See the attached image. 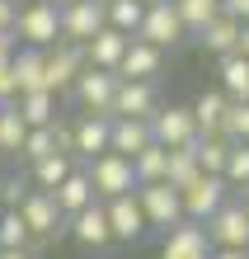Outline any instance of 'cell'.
I'll list each match as a JSON object with an SVG mask.
<instances>
[{
	"instance_id": "1",
	"label": "cell",
	"mask_w": 249,
	"mask_h": 259,
	"mask_svg": "<svg viewBox=\"0 0 249 259\" xmlns=\"http://www.w3.org/2000/svg\"><path fill=\"white\" fill-rule=\"evenodd\" d=\"M14 38H24L28 48H52L61 38V5L57 0H28L14 19Z\"/></svg>"
},
{
	"instance_id": "2",
	"label": "cell",
	"mask_w": 249,
	"mask_h": 259,
	"mask_svg": "<svg viewBox=\"0 0 249 259\" xmlns=\"http://www.w3.org/2000/svg\"><path fill=\"white\" fill-rule=\"evenodd\" d=\"M85 175L94 184V198H118V193H132L136 189V175H132V160L118 156V151H99L94 160H85Z\"/></svg>"
},
{
	"instance_id": "3",
	"label": "cell",
	"mask_w": 249,
	"mask_h": 259,
	"mask_svg": "<svg viewBox=\"0 0 249 259\" xmlns=\"http://www.w3.org/2000/svg\"><path fill=\"white\" fill-rule=\"evenodd\" d=\"M85 66H89V62H85V42L57 38L52 48H42V80H47V90H57V95H66Z\"/></svg>"
},
{
	"instance_id": "4",
	"label": "cell",
	"mask_w": 249,
	"mask_h": 259,
	"mask_svg": "<svg viewBox=\"0 0 249 259\" xmlns=\"http://www.w3.org/2000/svg\"><path fill=\"white\" fill-rule=\"evenodd\" d=\"M19 217L28 226V236L33 240H57V236H66V217H61V207H57V198L47 189H28L24 193V203H19Z\"/></svg>"
},
{
	"instance_id": "5",
	"label": "cell",
	"mask_w": 249,
	"mask_h": 259,
	"mask_svg": "<svg viewBox=\"0 0 249 259\" xmlns=\"http://www.w3.org/2000/svg\"><path fill=\"white\" fill-rule=\"evenodd\" d=\"M136 203H141L151 231H169V226L183 222V198H179L174 184H165V179H155V184H136Z\"/></svg>"
},
{
	"instance_id": "6",
	"label": "cell",
	"mask_w": 249,
	"mask_h": 259,
	"mask_svg": "<svg viewBox=\"0 0 249 259\" xmlns=\"http://www.w3.org/2000/svg\"><path fill=\"white\" fill-rule=\"evenodd\" d=\"M136 38H146V42H155L160 52H169V48H179V42L188 38V28H183L179 10L169 5V0H155V5H146V14H141Z\"/></svg>"
},
{
	"instance_id": "7",
	"label": "cell",
	"mask_w": 249,
	"mask_h": 259,
	"mask_svg": "<svg viewBox=\"0 0 249 259\" xmlns=\"http://www.w3.org/2000/svg\"><path fill=\"white\" fill-rule=\"evenodd\" d=\"M202 231H207V240L212 245H226V250H244L249 245V212H244V203H226L212 212L207 222H202Z\"/></svg>"
},
{
	"instance_id": "8",
	"label": "cell",
	"mask_w": 249,
	"mask_h": 259,
	"mask_svg": "<svg viewBox=\"0 0 249 259\" xmlns=\"http://www.w3.org/2000/svg\"><path fill=\"white\" fill-rule=\"evenodd\" d=\"M113 90H118V71H99V66H85L75 75L71 95L85 113H108L113 118Z\"/></svg>"
},
{
	"instance_id": "9",
	"label": "cell",
	"mask_w": 249,
	"mask_h": 259,
	"mask_svg": "<svg viewBox=\"0 0 249 259\" xmlns=\"http://www.w3.org/2000/svg\"><path fill=\"white\" fill-rule=\"evenodd\" d=\"M104 212H108V231H113V240H122V245H136V240L151 231V226H146V212H141V203H136V189L108 198Z\"/></svg>"
},
{
	"instance_id": "10",
	"label": "cell",
	"mask_w": 249,
	"mask_h": 259,
	"mask_svg": "<svg viewBox=\"0 0 249 259\" xmlns=\"http://www.w3.org/2000/svg\"><path fill=\"white\" fill-rule=\"evenodd\" d=\"M151 137H155V142H160L165 151L188 146L193 137H197L193 109H188V104H169V109H155V113H151Z\"/></svg>"
},
{
	"instance_id": "11",
	"label": "cell",
	"mask_w": 249,
	"mask_h": 259,
	"mask_svg": "<svg viewBox=\"0 0 249 259\" xmlns=\"http://www.w3.org/2000/svg\"><path fill=\"white\" fill-rule=\"evenodd\" d=\"M179 198H183V217L188 222H207L212 212L230 198V189H226L221 175H197L188 189H179Z\"/></svg>"
},
{
	"instance_id": "12",
	"label": "cell",
	"mask_w": 249,
	"mask_h": 259,
	"mask_svg": "<svg viewBox=\"0 0 249 259\" xmlns=\"http://www.w3.org/2000/svg\"><path fill=\"white\" fill-rule=\"evenodd\" d=\"M104 24H108L104 0H71V5H61V38L66 42H89Z\"/></svg>"
},
{
	"instance_id": "13",
	"label": "cell",
	"mask_w": 249,
	"mask_h": 259,
	"mask_svg": "<svg viewBox=\"0 0 249 259\" xmlns=\"http://www.w3.org/2000/svg\"><path fill=\"white\" fill-rule=\"evenodd\" d=\"M155 109H160V90H155V80H122V75H118L113 118H151Z\"/></svg>"
},
{
	"instance_id": "14",
	"label": "cell",
	"mask_w": 249,
	"mask_h": 259,
	"mask_svg": "<svg viewBox=\"0 0 249 259\" xmlns=\"http://www.w3.org/2000/svg\"><path fill=\"white\" fill-rule=\"evenodd\" d=\"M66 231L80 240L85 250H108L113 245V231H108V212H104V198H94L89 207H80L75 217H66Z\"/></svg>"
},
{
	"instance_id": "15",
	"label": "cell",
	"mask_w": 249,
	"mask_h": 259,
	"mask_svg": "<svg viewBox=\"0 0 249 259\" xmlns=\"http://www.w3.org/2000/svg\"><path fill=\"white\" fill-rule=\"evenodd\" d=\"M212 254V240L202 231V222H188L183 217L179 226L165 231V245H160V259H207Z\"/></svg>"
},
{
	"instance_id": "16",
	"label": "cell",
	"mask_w": 249,
	"mask_h": 259,
	"mask_svg": "<svg viewBox=\"0 0 249 259\" xmlns=\"http://www.w3.org/2000/svg\"><path fill=\"white\" fill-rule=\"evenodd\" d=\"M160 71H165V52L155 48V42H146V38H132L127 52H122V62H118L122 80H155Z\"/></svg>"
},
{
	"instance_id": "17",
	"label": "cell",
	"mask_w": 249,
	"mask_h": 259,
	"mask_svg": "<svg viewBox=\"0 0 249 259\" xmlns=\"http://www.w3.org/2000/svg\"><path fill=\"white\" fill-rule=\"evenodd\" d=\"M197 48L207 52V57H226V52H235V38H240V19L230 14L226 5H221V14H212L207 24L197 28Z\"/></svg>"
},
{
	"instance_id": "18",
	"label": "cell",
	"mask_w": 249,
	"mask_h": 259,
	"mask_svg": "<svg viewBox=\"0 0 249 259\" xmlns=\"http://www.w3.org/2000/svg\"><path fill=\"white\" fill-rule=\"evenodd\" d=\"M108 127H113V118H108V113H80V123H71L75 160H94L99 151H108Z\"/></svg>"
},
{
	"instance_id": "19",
	"label": "cell",
	"mask_w": 249,
	"mask_h": 259,
	"mask_svg": "<svg viewBox=\"0 0 249 259\" xmlns=\"http://www.w3.org/2000/svg\"><path fill=\"white\" fill-rule=\"evenodd\" d=\"M155 142L151 137V118H113V127H108V151H118V156H136V151H146Z\"/></svg>"
},
{
	"instance_id": "20",
	"label": "cell",
	"mask_w": 249,
	"mask_h": 259,
	"mask_svg": "<svg viewBox=\"0 0 249 259\" xmlns=\"http://www.w3.org/2000/svg\"><path fill=\"white\" fill-rule=\"evenodd\" d=\"M127 42H132L127 33H118V28H108V24H104L99 33L85 42V62H89V66H99V71H118L122 52H127Z\"/></svg>"
},
{
	"instance_id": "21",
	"label": "cell",
	"mask_w": 249,
	"mask_h": 259,
	"mask_svg": "<svg viewBox=\"0 0 249 259\" xmlns=\"http://www.w3.org/2000/svg\"><path fill=\"white\" fill-rule=\"evenodd\" d=\"M14 109H19V118L28 127H47L61 113V95L57 90H28V95H14Z\"/></svg>"
},
{
	"instance_id": "22",
	"label": "cell",
	"mask_w": 249,
	"mask_h": 259,
	"mask_svg": "<svg viewBox=\"0 0 249 259\" xmlns=\"http://www.w3.org/2000/svg\"><path fill=\"white\" fill-rule=\"evenodd\" d=\"M52 198H57V207H61V217H75L80 207H89L94 203V184H89V175H85V165H75V170L61 179V184L52 189Z\"/></svg>"
},
{
	"instance_id": "23",
	"label": "cell",
	"mask_w": 249,
	"mask_h": 259,
	"mask_svg": "<svg viewBox=\"0 0 249 259\" xmlns=\"http://www.w3.org/2000/svg\"><path fill=\"white\" fill-rule=\"evenodd\" d=\"M10 71H14V90L19 95H28V90H47V80H42V48H14L10 57Z\"/></svg>"
},
{
	"instance_id": "24",
	"label": "cell",
	"mask_w": 249,
	"mask_h": 259,
	"mask_svg": "<svg viewBox=\"0 0 249 259\" xmlns=\"http://www.w3.org/2000/svg\"><path fill=\"white\" fill-rule=\"evenodd\" d=\"M230 146H235V142H230L226 132H197V137H193V156H197V165H202V175H221Z\"/></svg>"
},
{
	"instance_id": "25",
	"label": "cell",
	"mask_w": 249,
	"mask_h": 259,
	"mask_svg": "<svg viewBox=\"0 0 249 259\" xmlns=\"http://www.w3.org/2000/svg\"><path fill=\"white\" fill-rule=\"evenodd\" d=\"M216 75H221L226 99H249V57H240V52L216 57Z\"/></svg>"
},
{
	"instance_id": "26",
	"label": "cell",
	"mask_w": 249,
	"mask_h": 259,
	"mask_svg": "<svg viewBox=\"0 0 249 259\" xmlns=\"http://www.w3.org/2000/svg\"><path fill=\"white\" fill-rule=\"evenodd\" d=\"M226 104H230V99L221 95V90H202V95L188 104L197 132H221V123H226Z\"/></svg>"
},
{
	"instance_id": "27",
	"label": "cell",
	"mask_w": 249,
	"mask_h": 259,
	"mask_svg": "<svg viewBox=\"0 0 249 259\" xmlns=\"http://www.w3.org/2000/svg\"><path fill=\"white\" fill-rule=\"evenodd\" d=\"M197 175H202V165H197V156H193V142L169 151V160H165V184H174V189H188Z\"/></svg>"
},
{
	"instance_id": "28",
	"label": "cell",
	"mask_w": 249,
	"mask_h": 259,
	"mask_svg": "<svg viewBox=\"0 0 249 259\" xmlns=\"http://www.w3.org/2000/svg\"><path fill=\"white\" fill-rule=\"evenodd\" d=\"M75 170V156H66V151H52V156H42V160H33V184L38 189H57L61 184V179H66Z\"/></svg>"
},
{
	"instance_id": "29",
	"label": "cell",
	"mask_w": 249,
	"mask_h": 259,
	"mask_svg": "<svg viewBox=\"0 0 249 259\" xmlns=\"http://www.w3.org/2000/svg\"><path fill=\"white\" fill-rule=\"evenodd\" d=\"M104 14H108V28H118V33L136 38V28H141V14H146V5H141V0H104Z\"/></svg>"
},
{
	"instance_id": "30",
	"label": "cell",
	"mask_w": 249,
	"mask_h": 259,
	"mask_svg": "<svg viewBox=\"0 0 249 259\" xmlns=\"http://www.w3.org/2000/svg\"><path fill=\"white\" fill-rule=\"evenodd\" d=\"M24 137H28V123L19 118L14 99H10V104H0V156H19Z\"/></svg>"
},
{
	"instance_id": "31",
	"label": "cell",
	"mask_w": 249,
	"mask_h": 259,
	"mask_svg": "<svg viewBox=\"0 0 249 259\" xmlns=\"http://www.w3.org/2000/svg\"><path fill=\"white\" fill-rule=\"evenodd\" d=\"M165 160H169V151H165L160 142H151L146 151H136V156H132L136 184H155V179H165Z\"/></svg>"
},
{
	"instance_id": "32",
	"label": "cell",
	"mask_w": 249,
	"mask_h": 259,
	"mask_svg": "<svg viewBox=\"0 0 249 259\" xmlns=\"http://www.w3.org/2000/svg\"><path fill=\"white\" fill-rule=\"evenodd\" d=\"M169 5L179 10V19H183V28H188V38L212 19V14H221V0H169Z\"/></svg>"
},
{
	"instance_id": "33",
	"label": "cell",
	"mask_w": 249,
	"mask_h": 259,
	"mask_svg": "<svg viewBox=\"0 0 249 259\" xmlns=\"http://www.w3.org/2000/svg\"><path fill=\"white\" fill-rule=\"evenodd\" d=\"M221 179H226V189H230V193L249 189V146H244V142H235V146H230V156H226V170H221Z\"/></svg>"
},
{
	"instance_id": "34",
	"label": "cell",
	"mask_w": 249,
	"mask_h": 259,
	"mask_svg": "<svg viewBox=\"0 0 249 259\" xmlns=\"http://www.w3.org/2000/svg\"><path fill=\"white\" fill-rule=\"evenodd\" d=\"M57 151V132H52V123L47 127H28V137H24V146H19V156L33 165V160H42V156H52Z\"/></svg>"
},
{
	"instance_id": "35",
	"label": "cell",
	"mask_w": 249,
	"mask_h": 259,
	"mask_svg": "<svg viewBox=\"0 0 249 259\" xmlns=\"http://www.w3.org/2000/svg\"><path fill=\"white\" fill-rule=\"evenodd\" d=\"M28 226L19 217V207H0V250H10V245H28Z\"/></svg>"
},
{
	"instance_id": "36",
	"label": "cell",
	"mask_w": 249,
	"mask_h": 259,
	"mask_svg": "<svg viewBox=\"0 0 249 259\" xmlns=\"http://www.w3.org/2000/svg\"><path fill=\"white\" fill-rule=\"evenodd\" d=\"M24 184H19V179H5V184H0V207H19L24 203Z\"/></svg>"
},
{
	"instance_id": "37",
	"label": "cell",
	"mask_w": 249,
	"mask_h": 259,
	"mask_svg": "<svg viewBox=\"0 0 249 259\" xmlns=\"http://www.w3.org/2000/svg\"><path fill=\"white\" fill-rule=\"evenodd\" d=\"M19 90H14V71H10V57H0V104H10Z\"/></svg>"
},
{
	"instance_id": "38",
	"label": "cell",
	"mask_w": 249,
	"mask_h": 259,
	"mask_svg": "<svg viewBox=\"0 0 249 259\" xmlns=\"http://www.w3.org/2000/svg\"><path fill=\"white\" fill-rule=\"evenodd\" d=\"M14 19H19V5L14 0H0V28H14Z\"/></svg>"
},
{
	"instance_id": "39",
	"label": "cell",
	"mask_w": 249,
	"mask_h": 259,
	"mask_svg": "<svg viewBox=\"0 0 249 259\" xmlns=\"http://www.w3.org/2000/svg\"><path fill=\"white\" fill-rule=\"evenodd\" d=\"M226 10H230V14H235V19H240V24H249V0H226Z\"/></svg>"
},
{
	"instance_id": "40",
	"label": "cell",
	"mask_w": 249,
	"mask_h": 259,
	"mask_svg": "<svg viewBox=\"0 0 249 259\" xmlns=\"http://www.w3.org/2000/svg\"><path fill=\"white\" fill-rule=\"evenodd\" d=\"M0 259H33V250L28 245H10V250H0Z\"/></svg>"
},
{
	"instance_id": "41",
	"label": "cell",
	"mask_w": 249,
	"mask_h": 259,
	"mask_svg": "<svg viewBox=\"0 0 249 259\" xmlns=\"http://www.w3.org/2000/svg\"><path fill=\"white\" fill-rule=\"evenodd\" d=\"M207 259H244V250H226V245H212Z\"/></svg>"
},
{
	"instance_id": "42",
	"label": "cell",
	"mask_w": 249,
	"mask_h": 259,
	"mask_svg": "<svg viewBox=\"0 0 249 259\" xmlns=\"http://www.w3.org/2000/svg\"><path fill=\"white\" fill-rule=\"evenodd\" d=\"M235 52L249 57V24H240V38H235Z\"/></svg>"
},
{
	"instance_id": "43",
	"label": "cell",
	"mask_w": 249,
	"mask_h": 259,
	"mask_svg": "<svg viewBox=\"0 0 249 259\" xmlns=\"http://www.w3.org/2000/svg\"><path fill=\"white\" fill-rule=\"evenodd\" d=\"M240 203H244V212H249V189H240Z\"/></svg>"
},
{
	"instance_id": "44",
	"label": "cell",
	"mask_w": 249,
	"mask_h": 259,
	"mask_svg": "<svg viewBox=\"0 0 249 259\" xmlns=\"http://www.w3.org/2000/svg\"><path fill=\"white\" fill-rule=\"evenodd\" d=\"M57 5H71V0H57Z\"/></svg>"
},
{
	"instance_id": "45",
	"label": "cell",
	"mask_w": 249,
	"mask_h": 259,
	"mask_svg": "<svg viewBox=\"0 0 249 259\" xmlns=\"http://www.w3.org/2000/svg\"><path fill=\"white\" fill-rule=\"evenodd\" d=\"M141 5H155V0H141Z\"/></svg>"
},
{
	"instance_id": "46",
	"label": "cell",
	"mask_w": 249,
	"mask_h": 259,
	"mask_svg": "<svg viewBox=\"0 0 249 259\" xmlns=\"http://www.w3.org/2000/svg\"><path fill=\"white\" fill-rule=\"evenodd\" d=\"M244 146H249V137H244Z\"/></svg>"
},
{
	"instance_id": "47",
	"label": "cell",
	"mask_w": 249,
	"mask_h": 259,
	"mask_svg": "<svg viewBox=\"0 0 249 259\" xmlns=\"http://www.w3.org/2000/svg\"><path fill=\"white\" fill-rule=\"evenodd\" d=\"M221 5H226V0H221Z\"/></svg>"
}]
</instances>
